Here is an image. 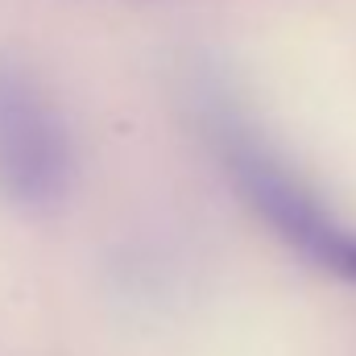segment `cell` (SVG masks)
I'll list each match as a JSON object with an SVG mask.
<instances>
[{
	"mask_svg": "<svg viewBox=\"0 0 356 356\" xmlns=\"http://www.w3.org/2000/svg\"><path fill=\"white\" fill-rule=\"evenodd\" d=\"M79 178L75 137L50 88L0 54V199L25 216L58 211Z\"/></svg>",
	"mask_w": 356,
	"mask_h": 356,
	"instance_id": "6da1fadb",
	"label": "cell"
},
{
	"mask_svg": "<svg viewBox=\"0 0 356 356\" xmlns=\"http://www.w3.org/2000/svg\"><path fill=\"white\" fill-rule=\"evenodd\" d=\"M224 162L232 170V182L241 186V195L253 203V211L273 224V232L290 249H298L323 269L356 282V232L336 224L323 211V203L266 145H257L253 137H228Z\"/></svg>",
	"mask_w": 356,
	"mask_h": 356,
	"instance_id": "7a4b0ae2",
	"label": "cell"
}]
</instances>
